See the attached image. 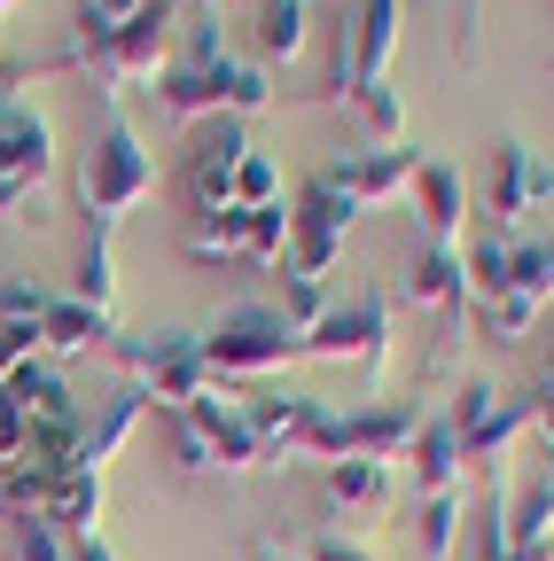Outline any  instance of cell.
I'll list each match as a JSON object with an SVG mask.
<instances>
[{"instance_id": "26", "label": "cell", "mask_w": 554, "mask_h": 561, "mask_svg": "<svg viewBox=\"0 0 554 561\" xmlns=\"http://www.w3.org/2000/svg\"><path fill=\"white\" fill-rule=\"evenodd\" d=\"M352 305H360V367L368 382H383L391 375V289H360Z\"/></svg>"}, {"instance_id": "30", "label": "cell", "mask_w": 554, "mask_h": 561, "mask_svg": "<svg viewBox=\"0 0 554 561\" xmlns=\"http://www.w3.org/2000/svg\"><path fill=\"white\" fill-rule=\"evenodd\" d=\"M468 320L484 328V335H493V343H523L531 328H539V305H523V297H484V305H468Z\"/></svg>"}, {"instance_id": "9", "label": "cell", "mask_w": 554, "mask_h": 561, "mask_svg": "<svg viewBox=\"0 0 554 561\" xmlns=\"http://www.w3.org/2000/svg\"><path fill=\"white\" fill-rule=\"evenodd\" d=\"M414 172H422V149H360V157H343V164H328L320 180L352 203V210H375V203H391V195H406L414 187Z\"/></svg>"}, {"instance_id": "4", "label": "cell", "mask_w": 554, "mask_h": 561, "mask_svg": "<svg viewBox=\"0 0 554 561\" xmlns=\"http://www.w3.org/2000/svg\"><path fill=\"white\" fill-rule=\"evenodd\" d=\"M117 351H125V367L142 375V398L165 405V413H180V405H195L212 390V367H203L195 335H125Z\"/></svg>"}, {"instance_id": "17", "label": "cell", "mask_w": 554, "mask_h": 561, "mask_svg": "<svg viewBox=\"0 0 554 561\" xmlns=\"http://www.w3.org/2000/svg\"><path fill=\"white\" fill-rule=\"evenodd\" d=\"M320 500L336 515H383L391 507V468L383 460H328L320 468Z\"/></svg>"}, {"instance_id": "24", "label": "cell", "mask_w": 554, "mask_h": 561, "mask_svg": "<svg viewBox=\"0 0 554 561\" xmlns=\"http://www.w3.org/2000/svg\"><path fill=\"white\" fill-rule=\"evenodd\" d=\"M461 289H468V305H484V297L508 289V234H476L461 250Z\"/></svg>"}, {"instance_id": "16", "label": "cell", "mask_w": 554, "mask_h": 561, "mask_svg": "<svg viewBox=\"0 0 554 561\" xmlns=\"http://www.w3.org/2000/svg\"><path fill=\"white\" fill-rule=\"evenodd\" d=\"M461 460L468 453H461L445 413H430L422 430H414V445H406V468H414V491H422V500H430V491H461Z\"/></svg>"}, {"instance_id": "14", "label": "cell", "mask_w": 554, "mask_h": 561, "mask_svg": "<svg viewBox=\"0 0 554 561\" xmlns=\"http://www.w3.org/2000/svg\"><path fill=\"white\" fill-rule=\"evenodd\" d=\"M110 335H117V312H94L79 297H47V312H39V351L47 359H87V351H102Z\"/></svg>"}, {"instance_id": "12", "label": "cell", "mask_w": 554, "mask_h": 561, "mask_svg": "<svg viewBox=\"0 0 554 561\" xmlns=\"http://www.w3.org/2000/svg\"><path fill=\"white\" fill-rule=\"evenodd\" d=\"M398 16H406V0H360V9H352V94L360 87H391Z\"/></svg>"}, {"instance_id": "42", "label": "cell", "mask_w": 554, "mask_h": 561, "mask_svg": "<svg viewBox=\"0 0 554 561\" xmlns=\"http://www.w3.org/2000/svg\"><path fill=\"white\" fill-rule=\"evenodd\" d=\"M539 390H554V343H546V382H539Z\"/></svg>"}, {"instance_id": "7", "label": "cell", "mask_w": 554, "mask_h": 561, "mask_svg": "<svg viewBox=\"0 0 554 561\" xmlns=\"http://www.w3.org/2000/svg\"><path fill=\"white\" fill-rule=\"evenodd\" d=\"M195 430H203V445H212V460H219V476H242V468H265V445H258V430H250V405H242V390H227V382H212L195 405H180Z\"/></svg>"}, {"instance_id": "1", "label": "cell", "mask_w": 554, "mask_h": 561, "mask_svg": "<svg viewBox=\"0 0 554 561\" xmlns=\"http://www.w3.org/2000/svg\"><path fill=\"white\" fill-rule=\"evenodd\" d=\"M149 94H157V110H165L172 125L273 110V79H265L258 62H235V55H219V62H165V79H157Z\"/></svg>"}, {"instance_id": "40", "label": "cell", "mask_w": 554, "mask_h": 561, "mask_svg": "<svg viewBox=\"0 0 554 561\" xmlns=\"http://www.w3.org/2000/svg\"><path fill=\"white\" fill-rule=\"evenodd\" d=\"M531 430H539V445L554 453V390H531Z\"/></svg>"}, {"instance_id": "38", "label": "cell", "mask_w": 554, "mask_h": 561, "mask_svg": "<svg viewBox=\"0 0 554 561\" xmlns=\"http://www.w3.org/2000/svg\"><path fill=\"white\" fill-rule=\"evenodd\" d=\"M24 453V413H16V398L9 390H0V468H9Z\"/></svg>"}, {"instance_id": "15", "label": "cell", "mask_w": 554, "mask_h": 561, "mask_svg": "<svg viewBox=\"0 0 554 561\" xmlns=\"http://www.w3.org/2000/svg\"><path fill=\"white\" fill-rule=\"evenodd\" d=\"M414 210H422L430 242H461V227H468V187H461V172L438 164V157H422V172H414Z\"/></svg>"}, {"instance_id": "22", "label": "cell", "mask_w": 554, "mask_h": 561, "mask_svg": "<svg viewBox=\"0 0 554 561\" xmlns=\"http://www.w3.org/2000/svg\"><path fill=\"white\" fill-rule=\"evenodd\" d=\"M9 398H16L24 421H71V413H79V398H71V382H63L55 359H32V367L9 382Z\"/></svg>"}, {"instance_id": "20", "label": "cell", "mask_w": 554, "mask_h": 561, "mask_svg": "<svg viewBox=\"0 0 554 561\" xmlns=\"http://www.w3.org/2000/svg\"><path fill=\"white\" fill-rule=\"evenodd\" d=\"M142 413H149V398H142V382H133V390H117L110 405H102V421H87V437H79V468H110L117 460V445L133 437V430H142Z\"/></svg>"}, {"instance_id": "21", "label": "cell", "mask_w": 554, "mask_h": 561, "mask_svg": "<svg viewBox=\"0 0 554 561\" xmlns=\"http://www.w3.org/2000/svg\"><path fill=\"white\" fill-rule=\"evenodd\" d=\"M102 500H110V483L94 476V468H71L55 483V507H47V523L63 530V538H94L102 530Z\"/></svg>"}, {"instance_id": "6", "label": "cell", "mask_w": 554, "mask_h": 561, "mask_svg": "<svg viewBox=\"0 0 554 561\" xmlns=\"http://www.w3.org/2000/svg\"><path fill=\"white\" fill-rule=\"evenodd\" d=\"M414 430H422V413L414 405H360V413H328L320 421V445L313 460H398L414 445Z\"/></svg>"}, {"instance_id": "43", "label": "cell", "mask_w": 554, "mask_h": 561, "mask_svg": "<svg viewBox=\"0 0 554 561\" xmlns=\"http://www.w3.org/2000/svg\"><path fill=\"white\" fill-rule=\"evenodd\" d=\"M546 250H554V234H546Z\"/></svg>"}, {"instance_id": "23", "label": "cell", "mask_w": 554, "mask_h": 561, "mask_svg": "<svg viewBox=\"0 0 554 561\" xmlns=\"http://www.w3.org/2000/svg\"><path fill=\"white\" fill-rule=\"evenodd\" d=\"M508 297H523V305H554V250H546V234H508Z\"/></svg>"}, {"instance_id": "18", "label": "cell", "mask_w": 554, "mask_h": 561, "mask_svg": "<svg viewBox=\"0 0 554 561\" xmlns=\"http://www.w3.org/2000/svg\"><path fill=\"white\" fill-rule=\"evenodd\" d=\"M468 538V491H430L414 507V561H453Z\"/></svg>"}, {"instance_id": "2", "label": "cell", "mask_w": 554, "mask_h": 561, "mask_svg": "<svg viewBox=\"0 0 554 561\" xmlns=\"http://www.w3.org/2000/svg\"><path fill=\"white\" fill-rule=\"evenodd\" d=\"M195 343H203L212 382H258V375H282L290 359H305L297 328L273 312V305H235V312H219L212 328H203Z\"/></svg>"}, {"instance_id": "13", "label": "cell", "mask_w": 554, "mask_h": 561, "mask_svg": "<svg viewBox=\"0 0 554 561\" xmlns=\"http://www.w3.org/2000/svg\"><path fill=\"white\" fill-rule=\"evenodd\" d=\"M391 305H406V312H453V305H468V289H461V242H430L422 257L406 265V280L391 289Z\"/></svg>"}, {"instance_id": "33", "label": "cell", "mask_w": 554, "mask_h": 561, "mask_svg": "<svg viewBox=\"0 0 554 561\" xmlns=\"http://www.w3.org/2000/svg\"><path fill=\"white\" fill-rule=\"evenodd\" d=\"M9 546H16V561H71V538L47 515H9Z\"/></svg>"}, {"instance_id": "19", "label": "cell", "mask_w": 554, "mask_h": 561, "mask_svg": "<svg viewBox=\"0 0 554 561\" xmlns=\"http://www.w3.org/2000/svg\"><path fill=\"white\" fill-rule=\"evenodd\" d=\"M305 39H313L305 0H258V9H250V47H258V70H265V62H297V55H305Z\"/></svg>"}, {"instance_id": "32", "label": "cell", "mask_w": 554, "mask_h": 561, "mask_svg": "<svg viewBox=\"0 0 554 561\" xmlns=\"http://www.w3.org/2000/svg\"><path fill=\"white\" fill-rule=\"evenodd\" d=\"M352 102H360V125L375 133V149H406V110H398L391 87H360Z\"/></svg>"}, {"instance_id": "34", "label": "cell", "mask_w": 554, "mask_h": 561, "mask_svg": "<svg viewBox=\"0 0 554 561\" xmlns=\"http://www.w3.org/2000/svg\"><path fill=\"white\" fill-rule=\"evenodd\" d=\"M235 203H242V210L282 203V172H273V157H265V149H250V157L235 164Z\"/></svg>"}, {"instance_id": "10", "label": "cell", "mask_w": 554, "mask_h": 561, "mask_svg": "<svg viewBox=\"0 0 554 561\" xmlns=\"http://www.w3.org/2000/svg\"><path fill=\"white\" fill-rule=\"evenodd\" d=\"M484 203H493V219H500V227L531 219L539 203H554V164L531 157L523 140H500V149H493V187H484Z\"/></svg>"}, {"instance_id": "27", "label": "cell", "mask_w": 554, "mask_h": 561, "mask_svg": "<svg viewBox=\"0 0 554 561\" xmlns=\"http://www.w3.org/2000/svg\"><path fill=\"white\" fill-rule=\"evenodd\" d=\"M297 343H305V359H360V305H328Z\"/></svg>"}, {"instance_id": "31", "label": "cell", "mask_w": 554, "mask_h": 561, "mask_svg": "<svg viewBox=\"0 0 554 561\" xmlns=\"http://www.w3.org/2000/svg\"><path fill=\"white\" fill-rule=\"evenodd\" d=\"M273 273H282V320L305 335V328L328 312V280H313V273H297V265H273Z\"/></svg>"}, {"instance_id": "39", "label": "cell", "mask_w": 554, "mask_h": 561, "mask_svg": "<svg viewBox=\"0 0 554 561\" xmlns=\"http://www.w3.org/2000/svg\"><path fill=\"white\" fill-rule=\"evenodd\" d=\"M305 561H375V553H368L360 538H343V530H328V538H313V553H305Z\"/></svg>"}, {"instance_id": "36", "label": "cell", "mask_w": 554, "mask_h": 561, "mask_svg": "<svg viewBox=\"0 0 554 561\" xmlns=\"http://www.w3.org/2000/svg\"><path fill=\"white\" fill-rule=\"evenodd\" d=\"M32 359H47L39 351V328H16V320H0V390H9Z\"/></svg>"}, {"instance_id": "25", "label": "cell", "mask_w": 554, "mask_h": 561, "mask_svg": "<svg viewBox=\"0 0 554 561\" xmlns=\"http://www.w3.org/2000/svg\"><path fill=\"white\" fill-rule=\"evenodd\" d=\"M242 219H250L242 203H235V210H212V219H188V257H195V265L242 257Z\"/></svg>"}, {"instance_id": "11", "label": "cell", "mask_w": 554, "mask_h": 561, "mask_svg": "<svg viewBox=\"0 0 554 561\" xmlns=\"http://www.w3.org/2000/svg\"><path fill=\"white\" fill-rule=\"evenodd\" d=\"M0 180H9L16 195L55 180V125H47V110L9 102V117H0Z\"/></svg>"}, {"instance_id": "37", "label": "cell", "mask_w": 554, "mask_h": 561, "mask_svg": "<svg viewBox=\"0 0 554 561\" xmlns=\"http://www.w3.org/2000/svg\"><path fill=\"white\" fill-rule=\"evenodd\" d=\"M172 460H180V476H219L212 445H203V430H195L188 413H172Z\"/></svg>"}, {"instance_id": "5", "label": "cell", "mask_w": 554, "mask_h": 561, "mask_svg": "<svg viewBox=\"0 0 554 561\" xmlns=\"http://www.w3.org/2000/svg\"><path fill=\"white\" fill-rule=\"evenodd\" d=\"M352 219H360V210L313 172V180L297 187V203H290V265L313 273V280H328L336 257H343V234H352Z\"/></svg>"}, {"instance_id": "35", "label": "cell", "mask_w": 554, "mask_h": 561, "mask_svg": "<svg viewBox=\"0 0 554 561\" xmlns=\"http://www.w3.org/2000/svg\"><path fill=\"white\" fill-rule=\"evenodd\" d=\"M493 413H500V390L484 382V375H468V382L453 390V413H445V421H453V437H468V430H484Z\"/></svg>"}, {"instance_id": "29", "label": "cell", "mask_w": 554, "mask_h": 561, "mask_svg": "<svg viewBox=\"0 0 554 561\" xmlns=\"http://www.w3.org/2000/svg\"><path fill=\"white\" fill-rule=\"evenodd\" d=\"M71 297H79V305H94V312H117V265H110V234H94V242H87Z\"/></svg>"}, {"instance_id": "3", "label": "cell", "mask_w": 554, "mask_h": 561, "mask_svg": "<svg viewBox=\"0 0 554 561\" xmlns=\"http://www.w3.org/2000/svg\"><path fill=\"white\" fill-rule=\"evenodd\" d=\"M157 187V164H149V149H142V133L125 125V110H117V87H110V125H102V140L79 157V203L94 210V219L110 227V219H125L133 203H142Z\"/></svg>"}, {"instance_id": "8", "label": "cell", "mask_w": 554, "mask_h": 561, "mask_svg": "<svg viewBox=\"0 0 554 561\" xmlns=\"http://www.w3.org/2000/svg\"><path fill=\"white\" fill-rule=\"evenodd\" d=\"M242 405H250V430H258L265 460H290V453L320 445V421H328L320 398H305V390H250Z\"/></svg>"}, {"instance_id": "44", "label": "cell", "mask_w": 554, "mask_h": 561, "mask_svg": "<svg viewBox=\"0 0 554 561\" xmlns=\"http://www.w3.org/2000/svg\"><path fill=\"white\" fill-rule=\"evenodd\" d=\"M203 9H212V0H203Z\"/></svg>"}, {"instance_id": "41", "label": "cell", "mask_w": 554, "mask_h": 561, "mask_svg": "<svg viewBox=\"0 0 554 561\" xmlns=\"http://www.w3.org/2000/svg\"><path fill=\"white\" fill-rule=\"evenodd\" d=\"M250 561H305V553H290V546H258Z\"/></svg>"}, {"instance_id": "28", "label": "cell", "mask_w": 554, "mask_h": 561, "mask_svg": "<svg viewBox=\"0 0 554 561\" xmlns=\"http://www.w3.org/2000/svg\"><path fill=\"white\" fill-rule=\"evenodd\" d=\"M242 257L250 265H290V195L242 219Z\"/></svg>"}]
</instances>
